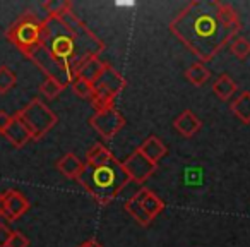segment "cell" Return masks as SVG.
<instances>
[{
	"instance_id": "9c48e42d",
	"label": "cell",
	"mask_w": 250,
	"mask_h": 247,
	"mask_svg": "<svg viewBox=\"0 0 250 247\" xmlns=\"http://www.w3.org/2000/svg\"><path fill=\"white\" fill-rule=\"evenodd\" d=\"M122 167H124L125 174L129 175L130 180L136 184H144L156 172L158 163H153L139 150H136L129 158H125V161H122Z\"/></svg>"
},
{
	"instance_id": "52a82bcc",
	"label": "cell",
	"mask_w": 250,
	"mask_h": 247,
	"mask_svg": "<svg viewBox=\"0 0 250 247\" xmlns=\"http://www.w3.org/2000/svg\"><path fill=\"white\" fill-rule=\"evenodd\" d=\"M89 124L103 139H111L125 126V118L117 108L111 107L106 110L94 112V115L89 118Z\"/></svg>"
},
{
	"instance_id": "d6986e66",
	"label": "cell",
	"mask_w": 250,
	"mask_h": 247,
	"mask_svg": "<svg viewBox=\"0 0 250 247\" xmlns=\"http://www.w3.org/2000/svg\"><path fill=\"white\" fill-rule=\"evenodd\" d=\"M42 7L48 14L46 18H62L72 11V2L70 0H46L42 4Z\"/></svg>"
},
{
	"instance_id": "f1b7e54d",
	"label": "cell",
	"mask_w": 250,
	"mask_h": 247,
	"mask_svg": "<svg viewBox=\"0 0 250 247\" xmlns=\"http://www.w3.org/2000/svg\"><path fill=\"white\" fill-rule=\"evenodd\" d=\"M12 120V115H9L7 112H0V134H4L5 129L9 127Z\"/></svg>"
},
{
	"instance_id": "83f0119b",
	"label": "cell",
	"mask_w": 250,
	"mask_h": 247,
	"mask_svg": "<svg viewBox=\"0 0 250 247\" xmlns=\"http://www.w3.org/2000/svg\"><path fill=\"white\" fill-rule=\"evenodd\" d=\"M11 235H12V230L5 223H0V247H7Z\"/></svg>"
},
{
	"instance_id": "8fae6325",
	"label": "cell",
	"mask_w": 250,
	"mask_h": 247,
	"mask_svg": "<svg viewBox=\"0 0 250 247\" xmlns=\"http://www.w3.org/2000/svg\"><path fill=\"white\" fill-rule=\"evenodd\" d=\"M4 136L7 137L9 143L14 144L16 148H22L29 139H33L28 127L22 124V120L18 117V113L12 115V120H11V124H9L7 129H5Z\"/></svg>"
},
{
	"instance_id": "3957f363",
	"label": "cell",
	"mask_w": 250,
	"mask_h": 247,
	"mask_svg": "<svg viewBox=\"0 0 250 247\" xmlns=\"http://www.w3.org/2000/svg\"><path fill=\"white\" fill-rule=\"evenodd\" d=\"M40 46H42L53 60L62 64L63 67H67V69L76 76L77 74L76 38H74L70 28L62 19L46 18L45 21L42 22V42H40Z\"/></svg>"
},
{
	"instance_id": "f546056e",
	"label": "cell",
	"mask_w": 250,
	"mask_h": 247,
	"mask_svg": "<svg viewBox=\"0 0 250 247\" xmlns=\"http://www.w3.org/2000/svg\"><path fill=\"white\" fill-rule=\"evenodd\" d=\"M7 213H5V199H4V192H0V218H5Z\"/></svg>"
},
{
	"instance_id": "277c9868",
	"label": "cell",
	"mask_w": 250,
	"mask_h": 247,
	"mask_svg": "<svg viewBox=\"0 0 250 247\" xmlns=\"http://www.w3.org/2000/svg\"><path fill=\"white\" fill-rule=\"evenodd\" d=\"M42 22L43 21H40L35 12L28 11L16 22H12L11 28L5 31V36L12 45L18 46L22 55L29 59L42 42Z\"/></svg>"
},
{
	"instance_id": "ffe728a7",
	"label": "cell",
	"mask_w": 250,
	"mask_h": 247,
	"mask_svg": "<svg viewBox=\"0 0 250 247\" xmlns=\"http://www.w3.org/2000/svg\"><path fill=\"white\" fill-rule=\"evenodd\" d=\"M111 158H115L113 155H111V151L108 150L106 146H103V144H94V146L89 148V151H87V157H86V163L87 165H104L108 163V161L111 160Z\"/></svg>"
},
{
	"instance_id": "5bb4252c",
	"label": "cell",
	"mask_w": 250,
	"mask_h": 247,
	"mask_svg": "<svg viewBox=\"0 0 250 247\" xmlns=\"http://www.w3.org/2000/svg\"><path fill=\"white\" fill-rule=\"evenodd\" d=\"M137 150H139L147 160L153 161V163H158L168 151L167 146L163 144V141H161L158 136H149L139 148H137Z\"/></svg>"
},
{
	"instance_id": "30bf717a",
	"label": "cell",
	"mask_w": 250,
	"mask_h": 247,
	"mask_svg": "<svg viewBox=\"0 0 250 247\" xmlns=\"http://www.w3.org/2000/svg\"><path fill=\"white\" fill-rule=\"evenodd\" d=\"M4 199H5V213H7L5 220H9V222L19 220L29 209V201L19 191L9 189V191L4 192Z\"/></svg>"
},
{
	"instance_id": "603a6c76",
	"label": "cell",
	"mask_w": 250,
	"mask_h": 247,
	"mask_svg": "<svg viewBox=\"0 0 250 247\" xmlns=\"http://www.w3.org/2000/svg\"><path fill=\"white\" fill-rule=\"evenodd\" d=\"M63 88L65 86H63L60 81L52 79V77H46V79L40 84V93H42L45 98H48V100H53V98L59 96V94L62 93Z\"/></svg>"
},
{
	"instance_id": "d4e9b609",
	"label": "cell",
	"mask_w": 250,
	"mask_h": 247,
	"mask_svg": "<svg viewBox=\"0 0 250 247\" xmlns=\"http://www.w3.org/2000/svg\"><path fill=\"white\" fill-rule=\"evenodd\" d=\"M229 48H231V53L236 57V59L243 60L250 55V42L247 38H235L231 43H229Z\"/></svg>"
},
{
	"instance_id": "7c38bea8",
	"label": "cell",
	"mask_w": 250,
	"mask_h": 247,
	"mask_svg": "<svg viewBox=\"0 0 250 247\" xmlns=\"http://www.w3.org/2000/svg\"><path fill=\"white\" fill-rule=\"evenodd\" d=\"M132 198L136 199L137 202H141V206L146 209V213L153 220L156 218V216L165 209V202L161 201V199L158 198V196L154 194L153 191H149V189H146V187L139 189V191H137L136 194L132 196Z\"/></svg>"
},
{
	"instance_id": "7a4b0ae2",
	"label": "cell",
	"mask_w": 250,
	"mask_h": 247,
	"mask_svg": "<svg viewBox=\"0 0 250 247\" xmlns=\"http://www.w3.org/2000/svg\"><path fill=\"white\" fill-rule=\"evenodd\" d=\"M79 184L94 198V201L101 206H106L111 202L127 184L129 175L125 174L122 161L117 158H111L104 165H84V170L77 177Z\"/></svg>"
},
{
	"instance_id": "2e32d148",
	"label": "cell",
	"mask_w": 250,
	"mask_h": 247,
	"mask_svg": "<svg viewBox=\"0 0 250 247\" xmlns=\"http://www.w3.org/2000/svg\"><path fill=\"white\" fill-rule=\"evenodd\" d=\"M104 69V64L101 62L98 57H94V59H89L87 62H84L83 66L79 67V70H77V79H83V81H87V83L93 84L94 81L100 77L101 70Z\"/></svg>"
},
{
	"instance_id": "ac0fdd59",
	"label": "cell",
	"mask_w": 250,
	"mask_h": 247,
	"mask_svg": "<svg viewBox=\"0 0 250 247\" xmlns=\"http://www.w3.org/2000/svg\"><path fill=\"white\" fill-rule=\"evenodd\" d=\"M231 112L243 122L250 124V91H243L231 103Z\"/></svg>"
},
{
	"instance_id": "4316f807",
	"label": "cell",
	"mask_w": 250,
	"mask_h": 247,
	"mask_svg": "<svg viewBox=\"0 0 250 247\" xmlns=\"http://www.w3.org/2000/svg\"><path fill=\"white\" fill-rule=\"evenodd\" d=\"M7 247H29V240L24 233L16 230V232H12L11 239H9Z\"/></svg>"
},
{
	"instance_id": "cb8c5ba5",
	"label": "cell",
	"mask_w": 250,
	"mask_h": 247,
	"mask_svg": "<svg viewBox=\"0 0 250 247\" xmlns=\"http://www.w3.org/2000/svg\"><path fill=\"white\" fill-rule=\"evenodd\" d=\"M16 83H18V76L7 66L0 67V93L4 94L11 91L16 86Z\"/></svg>"
},
{
	"instance_id": "44dd1931",
	"label": "cell",
	"mask_w": 250,
	"mask_h": 247,
	"mask_svg": "<svg viewBox=\"0 0 250 247\" xmlns=\"http://www.w3.org/2000/svg\"><path fill=\"white\" fill-rule=\"evenodd\" d=\"M125 211L129 213V215L132 216V218L136 220L139 225H143V226L151 225V222H153V218L147 215L146 209L141 206V202H137L134 198H130V199H127V201H125Z\"/></svg>"
},
{
	"instance_id": "e0dca14e",
	"label": "cell",
	"mask_w": 250,
	"mask_h": 247,
	"mask_svg": "<svg viewBox=\"0 0 250 247\" xmlns=\"http://www.w3.org/2000/svg\"><path fill=\"white\" fill-rule=\"evenodd\" d=\"M236 90H238V88H236V83L228 76V74H221V76L216 79V83L212 84L214 94L219 98V100H225V101L229 100V98L236 93Z\"/></svg>"
},
{
	"instance_id": "8992f818",
	"label": "cell",
	"mask_w": 250,
	"mask_h": 247,
	"mask_svg": "<svg viewBox=\"0 0 250 247\" xmlns=\"http://www.w3.org/2000/svg\"><path fill=\"white\" fill-rule=\"evenodd\" d=\"M18 117L22 120L26 127H28L29 134L33 139H42L52 131V127L57 124V115L43 103L40 98L31 100L22 110L18 112Z\"/></svg>"
},
{
	"instance_id": "6da1fadb",
	"label": "cell",
	"mask_w": 250,
	"mask_h": 247,
	"mask_svg": "<svg viewBox=\"0 0 250 247\" xmlns=\"http://www.w3.org/2000/svg\"><path fill=\"white\" fill-rule=\"evenodd\" d=\"M242 29L236 11L218 0H194L170 22V31L199 57L212 60Z\"/></svg>"
},
{
	"instance_id": "5b68a950",
	"label": "cell",
	"mask_w": 250,
	"mask_h": 247,
	"mask_svg": "<svg viewBox=\"0 0 250 247\" xmlns=\"http://www.w3.org/2000/svg\"><path fill=\"white\" fill-rule=\"evenodd\" d=\"M63 22L70 28L74 38H76V46H77V55H76V67L79 70V67L83 66L84 62H87L89 59H94V57H100L101 52L104 50V43L74 14L72 11L67 12L65 16H62ZM77 76V74H76Z\"/></svg>"
},
{
	"instance_id": "7402d4cb",
	"label": "cell",
	"mask_w": 250,
	"mask_h": 247,
	"mask_svg": "<svg viewBox=\"0 0 250 247\" xmlns=\"http://www.w3.org/2000/svg\"><path fill=\"white\" fill-rule=\"evenodd\" d=\"M185 76H187V79L190 81L194 86H202V84L208 83V79L211 77V72H209L208 67L202 62H195L188 67Z\"/></svg>"
},
{
	"instance_id": "9a60e30c",
	"label": "cell",
	"mask_w": 250,
	"mask_h": 247,
	"mask_svg": "<svg viewBox=\"0 0 250 247\" xmlns=\"http://www.w3.org/2000/svg\"><path fill=\"white\" fill-rule=\"evenodd\" d=\"M84 165L83 161L79 160V157L74 153H67L57 161V168L62 172L65 177L69 179H77L81 175V172L84 170Z\"/></svg>"
},
{
	"instance_id": "4dcf8cb0",
	"label": "cell",
	"mask_w": 250,
	"mask_h": 247,
	"mask_svg": "<svg viewBox=\"0 0 250 247\" xmlns=\"http://www.w3.org/2000/svg\"><path fill=\"white\" fill-rule=\"evenodd\" d=\"M79 247H103V246H101V244L98 242V240H93V239H91V240H86V242H83Z\"/></svg>"
},
{
	"instance_id": "ba28073f",
	"label": "cell",
	"mask_w": 250,
	"mask_h": 247,
	"mask_svg": "<svg viewBox=\"0 0 250 247\" xmlns=\"http://www.w3.org/2000/svg\"><path fill=\"white\" fill-rule=\"evenodd\" d=\"M125 86H127V81L108 64H104V69L101 70L100 77L93 83L94 94H100L111 101H115V98L125 90Z\"/></svg>"
},
{
	"instance_id": "484cf974",
	"label": "cell",
	"mask_w": 250,
	"mask_h": 247,
	"mask_svg": "<svg viewBox=\"0 0 250 247\" xmlns=\"http://www.w3.org/2000/svg\"><path fill=\"white\" fill-rule=\"evenodd\" d=\"M72 91L77 94L79 98H93L94 94V90H93V84L87 83V81H83V79H74L72 83Z\"/></svg>"
},
{
	"instance_id": "4fadbf2b",
	"label": "cell",
	"mask_w": 250,
	"mask_h": 247,
	"mask_svg": "<svg viewBox=\"0 0 250 247\" xmlns=\"http://www.w3.org/2000/svg\"><path fill=\"white\" fill-rule=\"evenodd\" d=\"M173 126L184 137H192L194 134L199 133L202 124L197 118V115H194L190 110H185L184 113H180L177 118H175Z\"/></svg>"
}]
</instances>
